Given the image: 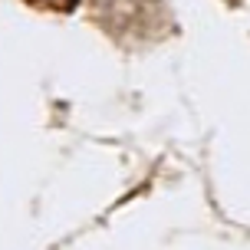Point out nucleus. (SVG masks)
Returning a JSON list of instances; mask_svg holds the SVG:
<instances>
[{
	"label": "nucleus",
	"mask_w": 250,
	"mask_h": 250,
	"mask_svg": "<svg viewBox=\"0 0 250 250\" xmlns=\"http://www.w3.org/2000/svg\"><path fill=\"white\" fill-rule=\"evenodd\" d=\"M33 7H43V10H73L76 0H30Z\"/></svg>",
	"instance_id": "nucleus-1"
}]
</instances>
